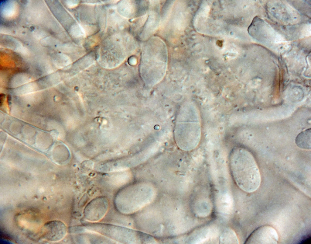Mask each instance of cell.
Wrapping results in <instances>:
<instances>
[{"label": "cell", "mask_w": 311, "mask_h": 244, "mask_svg": "<svg viewBox=\"0 0 311 244\" xmlns=\"http://www.w3.org/2000/svg\"><path fill=\"white\" fill-rule=\"evenodd\" d=\"M220 239L221 241L223 242L232 241L231 239L233 241H235L237 243H238L237 237L234 232L230 229L225 230L221 235Z\"/></svg>", "instance_id": "obj_9"}, {"label": "cell", "mask_w": 311, "mask_h": 244, "mask_svg": "<svg viewBox=\"0 0 311 244\" xmlns=\"http://www.w3.org/2000/svg\"><path fill=\"white\" fill-rule=\"evenodd\" d=\"M278 235L276 231L269 225H263L255 229L246 241L247 244H277Z\"/></svg>", "instance_id": "obj_5"}, {"label": "cell", "mask_w": 311, "mask_h": 244, "mask_svg": "<svg viewBox=\"0 0 311 244\" xmlns=\"http://www.w3.org/2000/svg\"><path fill=\"white\" fill-rule=\"evenodd\" d=\"M7 99L8 102H9V103H10V101L11 100V97L9 95H8L7 97Z\"/></svg>", "instance_id": "obj_11"}, {"label": "cell", "mask_w": 311, "mask_h": 244, "mask_svg": "<svg viewBox=\"0 0 311 244\" xmlns=\"http://www.w3.org/2000/svg\"><path fill=\"white\" fill-rule=\"evenodd\" d=\"M109 203L105 196L96 197L90 201L84 207V218L87 221L94 223L102 219L106 214L109 208Z\"/></svg>", "instance_id": "obj_4"}, {"label": "cell", "mask_w": 311, "mask_h": 244, "mask_svg": "<svg viewBox=\"0 0 311 244\" xmlns=\"http://www.w3.org/2000/svg\"><path fill=\"white\" fill-rule=\"evenodd\" d=\"M230 165L232 174L238 186L243 190L252 193L257 190L261 183L259 168L251 153L241 147L231 151Z\"/></svg>", "instance_id": "obj_1"}, {"label": "cell", "mask_w": 311, "mask_h": 244, "mask_svg": "<svg viewBox=\"0 0 311 244\" xmlns=\"http://www.w3.org/2000/svg\"><path fill=\"white\" fill-rule=\"evenodd\" d=\"M5 98V95L4 94H1L0 95V105H2V103H3Z\"/></svg>", "instance_id": "obj_10"}, {"label": "cell", "mask_w": 311, "mask_h": 244, "mask_svg": "<svg viewBox=\"0 0 311 244\" xmlns=\"http://www.w3.org/2000/svg\"><path fill=\"white\" fill-rule=\"evenodd\" d=\"M158 189L147 183H137L123 188L114 201L119 212L125 214L136 213L152 203L158 196Z\"/></svg>", "instance_id": "obj_2"}, {"label": "cell", "mask_w": 311, "mask_h": 244, "mask_svg": "<svg viewBox=\"0 0 311 244\" xmlns=\"http://www.w3.org/2000/svg\"><path fill=\"white\" fill-rule=\"evenodd\" d=\"M67 228L63 222L57 220L52 221L46 223L42 230V237L51 242L59 241L65 236Z\"/></svg>", "instance_id": "obj_6"}, {"label": "cell", "mask_w": 311, "mask_h": 244, "mask_svg": "<svg viewBox=\"0 0 311 244\" xmlns=\"http://www.w3.org/2000/svg\"><path fill=\"white\" fill-rule=\"evenodd\" d=\"M84 227L87 229L122 243H140L139 242L145 241L143 233L125 227L96 222L87 224Z\"/></svg>", "instance_id": "obj_3"}, {"label": "cell", "mask_w": 311, "mask_h": 244, "mask_svg": "<svg viewBox=\"0 0 311 244\" xmlns=\"http://www.w3.org/2000/svg\"><path fill=\"white\" fill-rule=\"evenodd\" d=\"M148 19L143 28L142 35V38H148L156 30L159 23V17L157 12L151 11Z\"/></svg>", "instance_id": "obj_7"}, {"label": "cell", "mask_w": 311, "mask_h": 244, "mask_svg": "<svg viewBox=\"0 0 311 244\" xmlns=\"http://www.w3.org/2000/svg\"><path fill=\"white\" fill-rule=\"evenodd\" d=\"M311 129H308L300 133L296 136L295 142L300 148L309 150L311 148Z\"/></svg>", "instance_id": "obj_8"}]
</instances>
